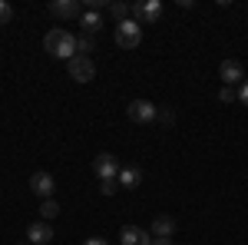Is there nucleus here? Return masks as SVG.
<instances>
[{"label":"nucleus","mask_w":248,"mask_h":245,"mask_svg":"<svg viewBox=\"0 0 248 245\" xmlns=\"http://www.w3.org/2000/svg\"><path fill=\"white\" fill-rule=\"evenodd\" d=\"M43 47H46V53L57 60H70L77 57V37L70 33V30H63V27H53L46 37H43Z\"/></svg>","instance_id":"f257e3e1"},{"label":"nucleus","mask_w":248,"mask_h":245,"mask_svg":"<svg viewBox=\"0 0 248 245\" xmlns=\"http://www.w3.org/2000/svg\"><path fill=\"white\" fill-rule=\"evenodd\" d=\"M116 43H119L123 50H136V47L142 43V23H136L133 17L116 23Z\"/></svg>","instance_id":"f03ea898"},{"label":"nucleus","mask_w":248,"mask_h":245,"mask_svg":"<svg viewBox=\"0 0 248 245\" xmlns=\"http://www.w3.org/2000/svg\"><path fill=\"white\" fill-rule=\"evenodd\" d=\"M129 10H133V20H136V23H142V27L162 20V3H159V0H139V3H133Z\"/></svg>","instance_id":"7ed1b4c3"},{"label":"nucleus","mask_w":248,"mask_h":245,"mask_svg":"<svg viewBox=\"0 0 248 245\" xmlns=\"http://www.w3.org/2000/svg\"><path fill=\"white\" fill-rule=\"evenodd\" d=\"M126 116H129L133 123H139V126H142V123H153L155 116H159V106H155V103H149V99H133V103L126 106Z\"/></svg>","instance_id":"20e7f679"},{"label":"nucleus","mask_w":248,"mask_h":245,"mask_svg":"<svg viewBox=\"0 0 248 245\" xmlns=\"http://www.w3.org/2000/svg\"><path fill=\"white\" fill-rule=\"evenodd\" d=\"M66 70H70V80H77V83H90L96 76V63L93 57H73L66 63Z\"/></svg>","instance_id":"39448f33"},{"label":"nucleus","mask_w":248,"mask_h":245,"mask_svg":"<svg viewBox=\"0 0 248 245\" xmlns=\"http://www.w3.org/2000/svg\"><path fill=\"white\" fill-rule=\"evenodd\" d=\"M119 169H123V166H119V159H116L113 152H99L93 159V172L99 176V182H103V179H119Z\"/></svg>","instance_id":"423d86ee"},{"label":"nucleus","mask_w":248,"mask_h":245,"mask_svg":"<svg viewBox=\"0 0 248 245\" xmlns=\"http://www.w3.org/2000/svg\"><path fill=\"white\" fill-rule=\"evenodd\" d=\"M218 76H222V86H242V83H245V66H242V60H222Z\"/></svg>","instance_id":"0eeeda50"},{"label":"nucleus","mask_w":248,"mask_h":245,"mask_svg":"<svg viewBox=\"0 0 248 245\" xmlns=\"http://www.w3.org/2000/svg\"><path fill=\"white\" fill-rule=\"evenodd\" d=\"M30 189H33V196H40V199H53V189H57V182H53V176L50 172H33L30 176Z\"/></svg>","instance_id":"6e6552de"},{"label":"nucleus","mask_w":248,"mask_h":245,"mask_svg":"<svg viewBox=\"0 0 248 245\" xmlns=\"http://www.w3.org/2000/svg\"><path fill=\"white\" fill-rule=\"evenodd\" d=\"M27 242L30 245H50L53 242V226L50 222H30V229H27Z\"/></svg>","instance_id":"1a4fd4ad"},{"label":"nucleus","mask_w":248,"mask_h":245,"mask_svg":"<svg viewBox=\"0 0 248 245\" xmlns=\"http://www.w3.org/2000/svg\"><path fill=\"white\" fill-rule=\"evenodd\" d=\"M119 245H153V232H146V229H139V226H123Z\"/></svg>","instance_id":"9d476101"},{"label":"nucleus","mask_w":248,"mask_h":245,"mask_svg":"<svg viewBox=\"0 0 248 245\" xmlns=\"http://www.w3.org/2000/svg\"><path fill=\"white\" fill-rule=\"evenodd\" d=\"M50 14L60 17V20L83 17V3H79V0H53V3H50Z\"/></svg>","instance_id":"9b49d317"},{"label":"nucleus","mask_w":248,"mask_h":245,"mask_svg":"<svg viewBox=\"0 0 248 245\" xmlns=\"http://www.w3.org/2000/svg\"><path fill=\"white\" fill-rule=\"evenodd\" d=\"M149 232H153V239H172L175 235V219L172 215H155Z\"/></svg>","instance_id":"f8f14e48"},{"label":"nucleus","mask_w":248,"mask_h":245,"mask_svg":"<svg viewBox=\"0 0 248 245\" xmlns=\"http://www.w3.org/2000/svg\"><path fill=\"white\" fill-rule=\"evenodd\" d=\"M142 182V169L139 166H123L119 169V189H136Z\"/></svg>","instance_id":"ddd939ff"},{"label":"nucleus","mask_w":248,"mask_h":245,"mask_svg":"<svg viewBox=\"0 0 248 245\" xmlns=\"http://www.w3.org/2000/svg\"><path fill=\"white\" fill-rule=\"evenodd\" d=\"M79 27H83V33H90V37H93L96 30L103 27V20H99V10H86V14L79 17Z\"/></svg>","instance_id":"4468645a"},{"label":"nucleus","mask_w":248,"mask_h":245,"mask_svg":"<svg viewBox=\"0 0 248 245\" xmlns=\"http://www.w3.org/2000/svg\"><path fill=\"white\" fill-rule=\"evenodd\" d=\"M57 215H60V202H57V199H43V206H40V219H43V222H53Z\"/></svg>","instance_id":"2eb2a0df"},{"label":"nucleus","mask_w":248,"mask_h":245,"mask_svg":"<svg viewBox=\"0 0 248 245\" xmlns=\"http://www.w3.org/2000/svg\"><path fill=\"white\" fill-rule=\"evenodd\" d=\"M93 37H90V33H79L77 37V57H90V53H93Z\"/></svg>","instance_id":"dca6fc26"},{"label":"nucleus","mask_w":248,"mask_h":245,"mask_svg":"<svg viewBox=\"0 0 248 245\" xmlns=\"http://www.w3.org/2000/svg\"><path fill=\"white\" fill-rule=\"evenodd\" d=\"M109 14H113L116 23H123V20H129V17H133V10H129L126 3H113V7H109Z\"/></svg>","instance_id":"f3484780"},{"label":"nucleus","mask_w":248,"mask_h":245,"mask_svg":"<svg viewBox=\"0 0 248 245\" xmlns=\"http://www.w3.org/2000/svg\"><path fill=\"white\" fill-rule=\"evenodd\" d=\"M218 99H222V103H235V99H238V90H235V86H222V90H218Z\"/></svg>","instance_id":"a211bd4d"},{"label":"nucleus","mask_w":248,"mask_h":245,"mask_svg":"<svg viewBox=\"0 0 248 245\" xmlns=\"http://www.w3.org/2000/svg\"><path fill=\"white\" fill-rule=\"evenodd\" d=\"M10 20H14V7H10L7 0H0V27H3V23H10Z\"/></svg>","instance_id":"6ab92c4d"},{"label":"nucleus","mask_w":248,"mask_h":245,"mask_svg":"<svg viewBox=\"0 0 248 245\" xmlns=\"http://www.w3.org/2000/svg\"><path fill=\"white\" fill-rule=\"evenodd\" d=\"M116 189H119V179H103V182H99V192H103V196H113Z\"/></svg>","instance_id":"aec40b11"},{"label":"nucleus","mask_w":248,"mask_h":245,"mask_svg":"<svg viewBox=\"0 0 248 245\" xmlns=\"http://www.w3.org/2000/svg\"><path fill=\"white\" fill-rule=\"evenodd\" d=\"M155 119H159L162 126H172V123H175V113H172L169 106H166V110H159V116H155Z\"/></svg>","instance_id":"412c9836"},{"label":"nucleus","mask_w":248,"mask_h":245,"mask_svg":"<svg viewBox=\"0 0 248 245\" xmlns=\"http://www.w3.org/2000/svg\"><path fill=\"white\" fill-rule=\"evenodd\" d=\"M238 103H245V106H248V80L238 86Z\"/></svg>","instance_id":"4be33fe9"},{"label":"nucleus","mask_w":248,"mask_h":245,"mask_svg":"<svg viewBox=\"0 0 248 245\" xmlns=\"http://www.w3.org/2000/svg\"><path fill=\"white\" fill-rule=\"evenodd\" d=\"M83 245H109V242H106V239H99V235H93V239H86Z\"/></svg>","instance_id":"5701e85b"},{"label":"nucleus","mask_w":248,"mask_h":245,"mask_svg":"<svg viewBox=\"0 0 248 245\" xmlns=\"http://www.w3.org/2000/svg\"><path fill=\"white\" fill-rule=\"evenodd\" d=\"M153 245H172V239H153Z\"/></svg>","instance_id":"b1692460"}]
</instances>
